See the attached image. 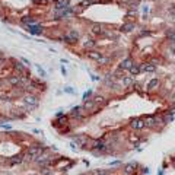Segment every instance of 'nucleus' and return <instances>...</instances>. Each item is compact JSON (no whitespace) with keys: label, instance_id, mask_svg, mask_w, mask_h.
Returning <instances> with one entry per match:
<instances>
[{"label":"nucleus","instance_id":"nucleus-1","mask_svg":"<svg viewBox=\"0 0 175 175\" xmlns=\"http://www.w3.org/2000/svg\"><path fill=\"white\" fill-rule=\"evenodd\" d=\"M78 38H79V32H78L76 29L69 31V32L63 36V40H64L66 42H74V41H78Z\"/></svg>","mask_w":175,"mask_h":175},{"label":"nucleus","instance_id":"nucleus-2","mask_svg":"<svg viewBox=\"0 0 175 175\" xmlns=\"http://www.w3.org/2000/svg\"><path fill=\"white\" fill-rule=\"evenodd\" d=\"M42 150L44 149L41 147V146H34V147H31L29 150H28V158H31V159H35V158H38L41 153H42Z\"/></svg>","mask_w":175,"mask_h":175},{"label":"nucleus","instance_id":"nucleus-3","mask_svg":"<svg viewBox=\"0 0 175 175\" xmlns=\"http://www.w3.org/2000/svg\"><path fill=\"white\" fill-rule=\"evenodd\" d=\"M88 57L92 58V60H96V61H101V63H107L108 58H105L102 56V53H96V51H91L89 54H88Z\"/></svg>","mask_w":175,"mask_h":175},{"label":"nucleus","instance_id":"nucleus-4","mask_svg":"<svg viewBox=\"0 0 175 175\" xmlns=\"http://www.w3.org/2000/svg\"><path fill=\"white\" fill-rule=\"evenodd\" d=\"M23 101H25V104H27V105H31L34 108L38 105V98H36L35 95H25Z\"/></svg>","mask_w":175,"mask_h":175},{"label":"nucleus","instance_id":"nucleus-5","mask_svg":"<svg viewBox=\"0 0 175 175\" xmlns=\"http://www.w3.org/2000/svg\"><path fill=\"white\" fill-rule=\"evenodd\" d=\"M145 126H146L145 120L137 118V120H133V121H131V127H133V129H136V130H140V129H143Z\"/></svg>","mask_w":175,"mask_h":175},{"label":"nucleus","instance_id":"nucleus-6","mask_svg":"<svg viewBox=\"0 0 175 175\" xmlns=\"http://www.w3.org/2000/svg\"><path fill=\"white\" fill-rule=\"evenodd\" d=\"M21 80H22V76H21V74H16V76L9 78L7 79V83L12 85V86H18V85H21Z\"/></svg>","mask_w":175,"mask_h":175},{"label":"nucleus","instance_id":"nucleus-7","mask_svg":"<svg viewBox=\"0 0 175 175\" xmlns=\"http://www.w3.org/2000/svg\"><path fill=\"white\" fill-rule=\"evenodd\" d=\"M131 64H133V60H131V58H126V60H123V61H121V64H120V70H129Z\"/></svg>","mask_w":175,"mask_h":175},{"label":"nucleus","instance_id":"nucleus-8","mask_svg":"<svg viewBox=\"0 0 175 175\" xmlns=\"http://www.w3.org/2000/svg\"><path fill=\"white\" fill-rule=\"evenodd\" d=\"M66 7H69V3L66 2V0H58V2H56V5H54L56 10H63Z\"/></svg>","mask_w":175,"mask_h":175},{"label":"nucleus","instance_id":"nucleus-9","mask_svg":"<svg viewBox=\"0 0 175 175\" xmlns=\"http://www.w3.org/2000/svg\"><path fill=\"white\" fill-rule=\"evenodd\" d=\"M28 31L31 34H41L42 32V28L38 27V25H35V23H32V25H28Z\"/></svg>","mask_w":175,"mask_h":175},{"label":"nucleus","instance_id":"nucleus-10","mask_svg":"<svg viewBox=\"0 0 175 175\" xmlns=\"http://www.w3.org/2000/svg\"><path fill=\"white\" fill-rule=\"evenodd\" d=\"M92 32H93V34H96V35H102V34H104L102 25H99V23H95L93 27H92Z\"/></svg>","mask_w":175,"mask_h":175},{"label":"nucleus","instance_id":"nucleus-11","mask_svg":"<svg viewBox=\"0 0 175 175\" xmlns=\"http://www.w3.org/2000/svg\"><path fill=\"white\" fill-rule=\"evenodd\" d=\"M155 64H149V63H146V64H143L142 67H140V72H155Z\"/></svg>","mask_w":175,"mask_h":175},{"label":"nucleus","instance_id":"nucleus-12","mask_svg":"<svg viewBox=\"0 0 175 175\" xmlns=\"http://www.w3.org/2000/svg\"><path fill=\"white\" fill-rule=\"evenodd\" d=\"M70 114H72V117L80 118V117H82V108H80V107H76V108H73Z\"/></svg>","mask_w":175,"mask_h":175},{"label":"nucleus","instance_id":"nucleus-13","mask_svg":"<svg viewBox=\"0 0 175 175\" xmlns=\"http://www.w3.org/2000/svg\"><path fill=\"white\" fill-rule=\"evenodd\" d=\"M158 86H159V80L158 79H152L150 82H149V85H147V89L149 91H153V89H156Z\"/></svg>","mask_w":175,"mask_h":175},{"label":"nucleus","instance_id":"nucleus-14","mask_svg":"<svg viewBox=\"0 0 175 175\" xmlns=\"http://www.w3.org/2000/svg\"><path fill=\"white\" fill-rule=\"evenodd\" d=\"M129 70H130V73L133 74V76H136V74L140 73V66H139V64H131Z\"/></svg>","mask_w":175,"mask_h":175},{"label":"nucleus","instance_id":"nucleus-15","mask_svg":"<svg viewBox=\"0 0 175 175\" xmlns=\"http://www.w3.org/2000/svg\"><path fill=\"white\" fill-rule=\"evenodd\" d=\"M13 67H15V70L18 72V74H23V73H25V67H23L21 63H15Z\"/></svg>","mask_w":175,"mask_h":175},{"label":"nucleus","instance_id":"nucleus-16","mask_svg":"<svg viewBox=\"0 0 175 175\" xmlns=\"http://www.w3.org/2000/svg\"><path fill=\"white\" fill-rule=\"evenodd\" d=\"M156 121H158V118H155V117H147V118L145 120V123L147 124V126H155Z\"/></svg>","mask_w":175,"mask_h":175},{"label":"nucleus","instance_id":"nucleus-17","mask_svg":"<svg viewBox=\"0 0 175 175\" xmlns=\"http://www.w3.org/2000/svg\"><path fill=\"white\" fill-rule=\"evenodd\" d=\"M22 23H25V25H32V23H35V19L25 16V18H22Z\"/></svg>","mask_w":175,"mask_h":175},{"label":"nucleus","instance_id":"nucleus-18","mask_svg":"<svg viewBox=\"0 0 175 175\" xmlns=\"http://www.w3.org/2000/svg\"><path fill=\"white\" fill-rule=\"evenodd\" d=\"M95 104H96L95 101H86L83 108H85V109H92V108H95Z\"/></svg>","mask_w":175,"mask_h":175},{"label":"nucleus","instance_id":"nucleus-19","mask_svg":"<svg viewBox=\"0 0 175 175\" xmlns=\"http://www.w3.org/2000/svg\"><path fill=\"white\" fill-rule=\"evenodd\" d=\"M166 35H168L169 41H171L172 44H175V32H174V31H168V32H166Z\"/></svg>","mask_w":175,"mask_h":175},{"label":"nucleus","instance_id":"nucleus-20","mask_svg":"<svg viewBox=\"0 0 175 175\" xmlns=\"http://www.w3.org/2000/svg\"><path fill=\"white\" fill-rule=\"evenodd\" d=\"M21 162H22V155H18V156H15L13 159L10 160V164L15 165V164H21Z\"/></svg>","mask_w":175,"mask_h":175},{"label":"nucleus","instance_id":"nucleus-21","mask_svg":"<svg viewBox=\"0 0 175 175\" xmlns=\"http://www.w3.org/2000/svg\"><path fill=\"white\" fill-rule=\"evenodd\" d=\"M134 28V25L133 23H126V25H123V28L121 29H124V31H131Z\"/></svg>","mask_w":175,"mask_h":175},{"label":"nucleus","instance_id":"nucleus-22","mask_svg":"<svg viewBox=\"0 0 175 175\" xmlns=\"http://www.w3.org/2000/svg\"><path fill=\"white\" fill-rule=\"evenodd\" d=\"M95 44H96V42H95L93 40H86V41H85V47H95Z\"/></svg>","mask_w":175,"mask_h":175},{"label":"nucleus","instance_id":"nucleus-23","mask_svg":"<svg viewBox=\"0 0 175 175\" xmlns=\"http://www.w3.org/2000/svg\"><path fill=\"white\" fill-rule=\"evenodd\" d=\"M32 2H34L35 5H48V3H50L48 0H32Z\"/></svg>","mask_w":175,"mask_h":175},{"label":"nucleus","instance_id":"nucleus-24","mask_svg":"<svg viewBox=\"0 0 175 175\" xmlns=\"http://www.w3.org/2000/svg\"><path fill=\"white\" fill-rule=\"evenodd\" d=\"M95 147H98V149H104L105 145H104V142H96V143H95Z\"/></svg>","mask_w":175,"mask_h":175},{"label":"nucleus","instance_id":"nucleus-25","mask_svg":"<svg viewBox=\"0 0 175 175\" xmlns=\"http://www.w3.org/2000/svg\"><path fill=\"white\" fill-rule=\"evenodd\" d=\"M93 101H95V102H101V101H104V98H102V96H95Z\"/></svg>","mask_w":175,"mask_h":175},{"label":"nucleus","instance_id":"nucleus-26","mask_svg":"<svg viewBox=\"0 0 175 175\" xmlns=\"http://www.w3.org/2000/svg\"><path fill=\"white\" fill-rule=\"evenodd\" d=\"M169 15H172V16L175 18V7H171V9H169Z\"/></svg>","mask_w":175,"mask_h":175},{"label":"nucleus","instance_id":"nucleus-27","mask_svg":"<svg viewBox=\"0 0 175 175\" xmlns=\"http://www.w3.org/2000/svg\"><path fill=\"white\" fill-rule=\"evenodd\" d=\"M124 83H126V85H130V83H131V78H126V79H124Z\"/></svg>","mask_w":175,"mask_h":175},{"label":"nucleus","instance_id":"nucleus-28","mask_svg":"<svg viewBox=\"0 0 175 175\" xmlns=\"http://www.w3.org/2000/svg\"><path fill=\"white\" fill-rule=\"evenodd\" d=\"M126 171H127V172H131V171H133V165H129Z\"/></svg>","mask_w":175,"mask_h":175},{"label":"nucleus","instance_id":"nucleus-29","mask_svg":"<svg viewBox=\"0 0 175 175\" xmlns=\"http://www.w3.org/2000/svg\"><path fill=\"white\" fill-rule=\"evenodd\" d=\"M3 61H5V60H3L2 57H0V67H2V66H3Z\"/></svg>","mask_w":175,"mask_h":175},{"label":"nucleus","instance_id":"nucleus-30","mask_svg":"<svg viewBox=\"0 0 175 175\" xmlns=\"http://www.w3.org/2000/svg\"><path fill=\"white\" fill-rule=\"evenodd\" d=\"M96 175H107V174H105V172H102V171H99V172H98Z\"/></svg>","mask_w":175,"mask_h":175}]
</instances>
